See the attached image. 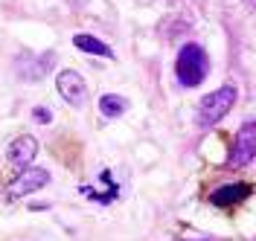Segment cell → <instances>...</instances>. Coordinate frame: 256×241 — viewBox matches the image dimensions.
I'll use <instances>...</instances> for the list:
<instances>
[{"label":"cell","instance_id":"obj_7","mask_svg":"<svg viewBox=\"0 0 256 241\" xmlns=\"http://www.w3.org/2000/svg\"><path fill=\"white\" fill-rule=\"evenodd\" d=\"M35 154H38V140L30 137V134L12 140V145H9V160L15 163L18 169H26V166L35 160Z\"/></svg>","mask_w":256,"mask_h":241},{"label":"cell","instance_id":"obj_9","mask_svg":"<svg viewBox=\"0 0 256 241\" xmlns=\"http://www.w3.org/2000/svg\"><path fill=\"white\" fill-rule=\"evenodd\" d=\"M126 111H128V99L116 96V93H105V96L99 99V113H102V116H108V119L122 116Z\"/></svg>","mask_w":256,"mask_h":241},{"label":"cell","instance_id":"obj_10","mask_svg":"<svg viewBox=\"0 0 256 241\" xmlns=\"http://www.w3.org/2000/svg\"><path fill=\"white\" fill-rule=\"evenodd\" d=\"M35 116H38L41 122H47V119H50V113H47V111H35Z\"/></svg>","mask_w":256,"mask_h":241},{"label":"cell","instance_id":"obj_1","mask_svg":"<svg viewBox=\"0 0 256 241\" xmlns=\"http://www.w3.org/2000/svg\"><path fill=\"white\" fill-rule=\"evenodd\" d=\"M207 73H210V61H207L204 47H198V44L180 47V52L175 58V76L184 87H198L207 79Z\"/></svg>","mask_w":256,"mask_h":241},{"label":"cell","instance_id":"obj_8","mask_svg":"<svg viewBox=\"0 0 256 241\" xmlns=\"http://www.w3.org/2000/svg\"><path fill=\"white\" fill-rule=\"evenodd\" d=\"M73 47H79L82 52H88V55H99V58H114V49L105 44V41H99L94 35H73Z\"/></svg>","mask_w":256,"mask_h":241},{"label":"cell","instance_id":"obj_2","mask_svg":"<svg viewBox=\"0 0 256 241\" xmlns=\"http://www.w3.org/2000/svg\"><path fill=\"white\" fill-rule=\"evenodd\" d=\"M236 99H239L236 87H233V84H222L218 90H212V93H207V96L201 99V105H198V122H201L204 128L222 122L224 116L233 111Z\"/></svg>","mask_w":256,"mask_h":241},{"label":"cell","instance_id":"obj_6","mask_svg":"<svg viewBox=\"0 0 256 241\" xmlns=\"http://www.w3.org/2000/svg\"><path fill=\"white\" fill-rule=\"evenodd\" d=\"M250 192H254L250 183H227V186H218L216 192L210 195V204H216V207H236L242 201H248Z\"/></svg>","mask_w":256,"mask_h":241},{"label":"cell","instance_id":"obj_3","mask_svg":"<svg viewBox=\"0 0 256 241\" xmlns=\"http://www.w3.org/2000/svg\"><path fill=\"white\" fill-rule=\"evenodd\" d=\"M256 157V119L248 122L244 128H239L236 140H233V148H230V166L233 169H242Z\"/></svg>","mask_w":256,"mask_h":241},{"label":"cell","instance_id":"obj_5","mask_svg":"<svg viewBox=\"0 0 256 241\" xmlns=\"http://www.w3.org/2000/svg\"><path fill=\"white\" fill-rule=\"evenodd\" d=\"M50 183V175L47 169H32V166H26L24 172H18V177L9 183V198H24V195H32L38 192V189H44Z\"/></svg>","mask_w":256,"mask_h":241},{"label":"cell","instance_id":"obj_11","mask_svg":"<svg viewBox=\"0 0 256 241\" xmlns=\"http://www.w3.org/2000/svg\"><path fill=\"white\" fill-rule=\"evenodd\" d=\"M248 3H250V9H254V12H256V0H248Z\"/></svg>","mask_w":256,"mask_h":241},{"label":"cell","instance_id":"obj_4","mask_svg":"<svg viewBox=\"0 0 256 241\" xmlns=\"http://www.w3.org/2000/svg\"><path fill=\"white\" fill-rule=\"evenodd\" d=\"M56 87H58V96L73 105V108H84L88 105V87L76 70H62L58 79H56Z\"/></svg>","mask_w":256,"mask_h":241}]
</instances>
